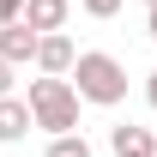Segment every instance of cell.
<instances>
[{
  "label": "cell",
  "mask_w": 157,
  "mask_h": 157,
  "mask_svg": "<svg viewBox=\"0 0 157 157\" xmlns=\"http://www.w3.org/2000/svg\"><path fill=\"white\" fill-rule=\"evenodd\" d=\"M24 24L36 36H55L60 24H67V0H24Z\"/></svg>",
  "instance_id": "cell-6"
},
{
  "label": "cell",
  "mask_w": 157,
  "mask_h": 157,
  "mask_svg": "<svg viewBox=\"0 0 157 157\" xmlns=\"http://www.w3.org/2000/svg\"><path fill=\"white\" fill-rule=\"evenodd\" d=\"M42 157H91V145H85V133H67V139H48Z\"/></svg>",
  "instance_id": "cell-8"
},
{
  "label": "cell",
  "mask_w": 157,
  "mask_h": 157,
  "mask_svg": "<svg viewBox=\"0 0 157 157\" xmlns=\"http://www.w3.org/2000/svg\"><path fill=\"white\" fill-rule=\"evenodd\" d=\"M145 6H151V12H157V0H145Z\"/></svg>",
  "instance_id": "cell-14"
},
{
  "label": "cell",
  "mask_w": 157,
  "mask_h": 157,
  "mask_svg": "<svg viewBox=\"0 0 157 157\" xmlns=\"http://www.w3.org/2000/svg\"><path fill=\"white\" fill-rule=\"evenodd\" d=\"M0 97H12V60H0Z\"/></svg>",
  "instance_id": "cell-11"
},
{
  "label": "cell",
  "mask_w": 157,
  "mask_h": 157,
  "mask_svg": "<svg viewBox=\"0 0 157 157\" xmlns=\"http://www.w3.org/2000/svg\"><path fill=\"white\" fill-rule=\"evenodd\" d=\"M36 48H42V36L30 24H6V30H0V60H12V67H30Z\"/></svg>",
  "instance_id": "cell-4"
},
{
  "label": "cell",
  "mask_w": 157,
  "mask_h": 157,
  "mask_svg": "<svg viewBox=\"0 0 157 157\" xmlns=\"http://www.w3.org/2000/svg\"><path fill=\"white\" fill-rule=\"evenodd\" d=\"M145 36H151V42H157V12H145Z\"/></svg>",
  "instance_id": "cell-12"
},
{
  "label": "cell",
  "mask_w": 157,
  "mask_h": 157,
  "mask_svg": "<svg viewBox=\"0 0 157 157\" xmlns=\"http://www.w3.org/2000/svg\"><path fill=\"white\" fill-rule=\"evenodd\" d=\"M36 67H42V78H73V67H78V48H73V36H42V48H36Z\"/></svg>",
  "instance_id": "cell-3"
},
{
  "label": "cell",
  "mask_w": 157,
  "mask_h": 157,
  "mask_svg": "<svg viewBox=\"0 0 157 157\" xmlns=\"http://www.w3.org/2000/svg\"><path fill=\"white\" fill-rule=\"evenodd\" d=\"M78 6H85L91 18H115V12H121V6H127V0H78Z\"/></svg>",
  "instance_id": "cell-9"
},
{
  "label": "cell",
  "mask_w": 157,
  "mask_h": 157,
  "mask_svg": "<svg viewBox=\"0 0 157 157\" xmlns=\"http://www.w3.org/2000/svg\"><path fill=\"white\" fill-rule=\"evenodd\" d=\"M73 91H78V103L115 109V103L127 97V67H121L115 55L91 48V55H78V67H73Z\"/></svg>",
  "instance_id": "cell-1"
},
{
  "label": "cell",
  "mask_w": 157,
  "mask_h": 157,
  "mask_svg": "<svg viewBox=\"0 0 157 157\" xmlns=\"http://www.w3.org/2000/svg\"><path fill=\"white\" fill-rule=\"evenodd\" d=\"M30 127H36L30 103H24V97H0V145H18Z\"/></svg>",
  "instance_id": "cell-5"
},
{
  "label": "cell",
  "mask_w": 157,
  "mask_h": 157,
  "mask_svg": "<svg viewBox=\"0 0 157 157\" xmlns=\"http://www.w3.org/2000/svg\"><path fill=\"white\" fill-rule=\"evenodd\" d=\"M30 115H36V127H48L55 139L78 133V91L73 78H30Z\"/></svg>",
  "instance_id": "cell-2"
},
{
  "label": "cell",
  "mask_w": 157,
  "mask_h": 157,
  "mask_svg": "<svg viewBox=\"0 0 157 157\" xmlns=\"http://www.w3.org/2000/svg\"><path fill=\"white\" fill-rule=\"evenodd\" d=\"M6 24H24V0H0V30Z\"/></svg>",
  "instance_id": "cell-10"
},
{
  "label": "cell",
  "mask_w": 157,
  "mask_h": 157,
  "mask_svg": "<svg viewBox=\"0 0 157 157\" xmlns=\"http://www.w3.org/2000/svg\"><path fill=\"white\" fill-rule=\"evenodd\" d=\"M109 145H115V157H157V139L145 133V127H109Z\"/></svg>",
  "instance_id": "cell-7"
},
{
  "label": "cell",
  "mask_w": 157,
  "mask_h": 157,
  "mask_svg": "<svg viewBox=\"0 0 157 157\" xmlns=\"http://www.w3.org/2000/svg\"><path fill=\"white\" fill-rule=\"evenodd\" d=\"M145 103H151V109H157V73H151V85H145Z\"/></svg>",
  "instance_id": "cell-13"
}]
</instances>
